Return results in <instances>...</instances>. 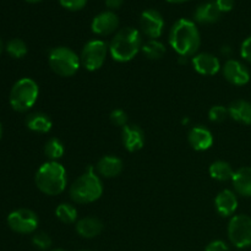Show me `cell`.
Returning a JSON list of instances; mask_svg holds the SVG:
<instances>
[{
    "mask_svg": "<svg viewBox=\"0 0 251 251\" xmlns=\"http://www.w3.org/2000/svg\"><path fill=\"white\" fill-rule=\"evenodd\" d=\"M169 44L179 56L196 55L201 46V36L195 22L179 19L169 31Z\"/></svg>",
    "mask_w": 251,
    "mask_h": 251,
    "instance_id": "obj_1",
    "label": "cell"
},
{
    "mask_svg": "<svg viewBox=\"0 0 251 251\" xmlns=\"http://www.w3.org/2000/svg\"><path fill=\"white\" fill-rule=\"evenodd\" d=\"M142 36L134 27H124L113 36L109 46V54L118 63H127L139 54L142 48Z\"/></svg>",
    "mask_w": 251,
    "mask_h": 251,
    "instance_id": "obj_2",
    "label": "cell"
},
{
    "mask_svg": "<svg viewBox=\"0 0 251 251\" xmlns=\"http://www.w3.org/2000/svg\"><path fill=\"white\" fill-rule=\"evenodd\" d=\"M34 181L39 191L48 196H55L63 193L68 184V176L63 164L48 161L37 171Z\"/></svg>",
    "mask_w": 251,
    "mask_h": 251,
    "instance_id": "obj_3",
    "label": "cell"
},
{
    "mask_svg": "<svg viewBox=\"0 0 251 251\" xmlns=\"http://www.w3.org/2000/svg\"><path fill=\"white\" fill-rule=\"evenodd\" d=\"M69 194L74 202L81 205L95 202L102 196L103 184L93 167H88L87 171L71 184Z\"/></svg>",
    "mask_w": 251,
    "mask_h": 251,
    "instance_id": "obj_4",
    "label": "cell"
},
{
    "mask_svg": "<svg viewBox=\"0 0 251 251\" xmlns=\"http://www.w3.org/2000/svg\"><path fill=\"white\" fill-rule=\"evenodd\" d=\"M39 96V87L34 80L24 77L17 81L10 91V105L16 112L24 113L36 104Z\"/></svg>",
    "mask_w": 251,
    "mask_h": 251,
    "instance_id": "obj_5",
    "label": "cell"
},
{
    "mask_svg": "<svg viewBox=\"0 0 251 251\" xmlns=\"http://www.w3.org/2000/svg\"><path fill=\"white\" fill-rule=\"evenodd\" d=\"M48 63L51 70L61 77H71L81 66L80 55L68 47H56L49 51Z\"/></svg>",
    "mask_w": 251,
    "mask_h": 251,
    "instance_id": "obj_6",
    "label": "cell"
},
{
    "mask_svg": "<svg viewBox=\"0 0 251 251\" xmlns=\"http://www.w3.org/2000/svg\"><path fill=\"white\" fill-rule=\"evenodd\" d=\"M109 46L102 39H92L83 46L80 54L81 66L87 71H97L105 63Z\"/></svg>",
    "mask_w": 251,
    "mask_h": 251,
    "instance_id": "obj_7",
    "label": "cell"
},
{
    "mask_svg": "<svg viewBox=\"0 0 251 251\" xmlns=\"http://www.w3.org/2000/svg\"><path fill=\"white\" fill-rule=\"evenodd\" d=\"M229 242L238 249L251 247V217L248 215H235L228 223Z\"/></svg>",
    "mask_w": 251,
    "mask_h": 251,
    "instance_id": "obj_8",
    "label": "cell"
},
{
    "mask_svg": "<svg viewBox=\"0 0 251 251\" xmlns=\"http://www.w3.org/2000/svg\"><path fill=\"white\" fill-rule=\"evenodd\" d=\"M38 216L28 208H19L7 216V225L10 229L19 234H31L38 227Z\"/></svg>",
    "mask_w": 251,
    "mask_h": 251,
    "instance_id": "obj_9",
    "label": "cell"
},
{
    "mask_svg": "<svg viewBox=\"0 0 251 251\" xmlns=\"http://www.w3.org/2000/svg\"><path fill=\"white\" fill-rule=\"evenodd\" d=\"M164 29V19L159 11L147 9L140 16V31L149 39H157Z\"/></svg>",
    "mask_w": 251,
    "mask_h": 251,
    "instance_id": "obj_10",
    "label": "cell"
},
{
    "mask_svg": "<svg viewBox=\"0 0 251 251\" xmlns=\"http://www.w3.org/2000/svg\"><path fill=\"white\" fill-rule=\"evenodd\" d=\"M226 80L234 86H244L250 81V71L247 65L235 59H228L222 66Z\"/></svg>",
    "mask_w": 251,
    "mask_h": 251,
    "instance_id": "obj_11",
    "label": "cell"
},
{
    "mask_svg": "<svg viewBox=\"0 0 251 251\" xmlns=\"http://www.w3.org/2000/svg\"><path fill=\"white\" fill-rule=\"evenodd\" d=\"M119 27V17L113 11H103L93 17L91 22V29L95 34L100 37L109 36L117 32Z\"/></svg>",
    "mask_w": 251,
    "mask_h": 251,
    "instance_id": "obj_12",
    "label": "cell"
},
{
    "mask_svg": "<svg viewBox=\"0 0 251 251\" xmlns=\"http://www.w3.org/2000/svg\"><path fill=\"white\" fill-rule=\"evenodd\" d=\"M196 73L203 76H213L222 69L220 59L211 53H199L191 58Z\"/></svg>",
    "mask_w": 251,
    "mask_h": 251,
    "instance_id": "obj_13",
    "label": "cell"
},
{
    "mask_svg": "<svg viewBox=\"0 0 251 251\" xmlns=\"http://www.w3.org/2000/svg\"><path fill=\"white\" fill-rule=\"evenodd\" d=\"M122 141L125 150L129 152L140 151L145 145L144 130L134 124L125 125L122 127Z\"/></svg>",
    "mask_w": 251,
    "mask_h": 251,
    "instance_id": "obj_14",
    "label": "cell"
},
{
    "mask_svg": "<svg viewBox=\"0 0 251 251\" xmlns=\"http://www.w3.org/2000/svg\"><path fill=\"white\" fill-rule=\"evenodd\" d=\"M188 140L190 146L195 151H207L213 145L212 132L202 125L191 127L188 134Z\"/></svg>",
    "mask_w": 251,
    "mask_h": 251,
    "instance_id": "obj_15",
    "label": "cell"
},
{
    "mask_svg": "<svg viewBox=\"0 0 251 251\" xmlns=\"http://www.w3.org/2000/svg\"><path fill=\"white\" fill-rule=\"evenodd\" d=\"M215 207L222 217H230L238 208V198L234 191L229 189L220 191L215 199Z\"/></svg>",
    "mask_w": 251,
    "mask_h": 251,
    "instance_id": "obj_16",
    "label": "cell"
},
{
    "mask_svg": "<svg viewBox=\"0 0 251 251\" xmlns=\"http://www.w3.org/2000/svg\"><path fill=\"white\" fill-rule=\"evenodd\" d=\"M96 171L100 176L107 179L115 178L123 171V161L115 156H104L97 162Z\"/></svg>",
    "mask_w": 251,
    "mask_h": 251,
    "instance_id": "obj_17",
    "label": "cell"
},
{
    "mask_svg": "<svg viewBox=\"0 0 251 251\" xmlns=\"http://www.w3.org/2000/svg\"><path fill=\"white\" fill-rule=\"evenodd\" d=\"M222 12L217 7L215 1H207L203 4L199 5L194 12V19L198 24L202 25H211L215 24L220 20Z\"/></svg>",
    "mask_w": 251,
    "mask_h": 251,
    "instance_id": "obj_18",
    "label": "cell"
},
{
    "mask_svg": "<svg viewBox=\"0 0 251 251\" xmlns=\"http://www.w3.org/2000/svg\"><path fill=\"white\" fill-rule=\"evenodd\" d=\"M103 230L102 221L97 217H83L76 222V232L85 239L98 237Z\"/></svg>",
    "mask_w": 251,
    "mask_h": 251,
    "instance_id": "obj_19",
    "label": "cell"
},
{
    "mask_svg": "<svg viewBox=\"0 0 251 251\" xmlns=\"http://www.w3.org/2000/svg\"><path fill=\"white\" fill-rule=\"evenodd\" d=\"M234 191L244 198H251V167H242L232 178Z\"/></svg>",
    "mask_w": 251,
    "mask_h": 251,
    "instance_id": "obj_20",
    "label": "cell"
},
{
    "mask_svg": "<svg viewBox=\"0 0 251 251\" xmlns=\"http://www.w3.org/2000/svg\"><path fill=\"white\" fill-rule=\"evenodd\" d=\"M229 117L244 125H251V103L245 100H237L228 107Z\"/></svg>",
    "mask_w": 251,
    "mask_h": 251,
    "instance_id": "obj_21",
    "label": "cell"
},
{
    "mask_svg": "<svg viewBox=\"0 0 251 251\" xmlns=\"http://www.w3.org/2000/svg\"><path fill=\"white\" fill-rule=\"evenodd\" d=\"M26 126L31 131L38 132V134H47L51 130L53 122L50 118L44 113H33L29 114L26 119Z\"/></svg>",
    "mask_w": 251,
    "mask_h": 251,
    "instance_id": "obj_22",
    "label": "cell"
},
{
    "mask_svg": "<svg viewBox=\"0 0 251 251\" xmlns=\"http://www.w3.org/2000/svg\"><path fill=\"white\" fill-rule=\"evenodd\" d=\"M210 176L212 179H216L218 181H227L232 180L234 176L232 166L226 161H216L210 166Z\"/></svg>",
    "mask_w": 251,
    "mask_h": 251,
    "instance_id": "obj_23",
    "label": "cell"
},
{
    "mask_svg": "<svg viewBox=\"0 0 251 251\" xmlns=\"http://www.w3.org/2000/svg\"><path fill=\"white\" fill-rule=\"evenodd\" d=\"M142 54L150 60H159L167 53V48L158 39H149L146 43L142 44Z\"/></svg>",
    "mask_w": 251,
    "mask_h": 251,
    "instance_id": "obj_24",
    "label": "cell"
},
{
    "mask_svg": "<svg viewBox=\"0 0 251 251\" xmlns=\"http://www.w3.org/2000/svg\"><path fill=\"white\" fill-rule=\"evenodd\" d=\"M55 216L60 222L65 223V225H71L77 221V210L71 203L64 202L55 208Z\"/></svg>",
    "mask_w": 251,
    "mask_h": 251,
    "instance_id": "obj_25",
    "label": "cell"
},
{
    "mask_svg": "<svg viewBox=\"0 0 251 251\" xmlns=\"http://www.w3.org/2000/svg\"><path fill=\"white\" fill-rule=\"evenodd\" d=\"M64 152H65L64 145L56 137L49 139L44 146V154L47 156V158H49V161L58 162V159H60L64 156Z\"/></svg>",
    "mask_w": 251,
    "mask_h": 251,
    "instance_id": "obj_26",
    "label": "cell"
},
{
    "mask_svg": "<svg viewBox=\"0 0 251 251\" xmlns=\"http://www.w3.org/2000/svg\"><path fill=\"white\" fill-rule=\"evenodd\" d=\"M27 46L22 39L12 38L7 42L6 51L11 58L14 59H22L27 54Z\"/></svg>",
    "mask_w": 251,
    "mask_h": 251,
    "instance_id": "obj_27",
    "label": "cell"
},
{
    "mask_svg": "<svg viewBox=\"0 0 251 251\" xmlns=\"http://www.w3.org/2000/svg\"><path fill=\"white\" fill-rule=\"evenodd\" d=\"M227 117H229V113H228V108H226L225 105H213L208 110V118L212 123H222L227 119Z\"/></svg>",
    "mask_w": 251,
    "mask_h": 251,
    "instance_id": "obj_28",
    "label": "cell"
},
{
    "mask_svg": "<svg viewBox=\"0 0 251 251\" xmlns=\"http://www.w3.org/2000/svg\"><path fill=\"white\" fill-rule=\"evenodd\" d=\"M32 243L39 250H48L51 247V238L47 233L38 232L32 238Z\"/></svg>",
    "mask_w": 251,
    "mask_h": 251,
    "instance_id": "obj_29",
    "label": "cell"
},
{
    "mask_svg": "<svg viewBox=\"0 0 251 251\" xmlns=\"http://www.w3.org/2000/svg\"><path fill=\"white\" fill-rule=\"evenodd\" d=\"M109 119L110 122H112L113 125H115V126H122L124 127L125 125H127V114L125 110L123 109H114L112 110V113H110L109 115Z\"/></svg>",
    "mask_w": 251,
    "mask_h": 251,
    "instance_id": "obj_30",
    "label": "cell"
},
{
    "mask_svg": "<svg viewBox=\"0 0 251 251\" xmlns=\"http://www.w3.org/2000/svg\"><path fill=\"white\" fill-rule=\"evenodd\" d=\"M61 6L69 11H78L82 10L87 4V0H59Z\"/></svg>",
    "mask_w": 251,
    "mask_h": 251,
    "instance_id": "obj_31",
    "label": "cell"
},
{
    "mask_svg": "<svg viewBox=\"0 0 251 251\" xmlns=\"http://www.w3.org/2000/svg\"><path fill=\"white\" fill-rule=\"evenodd\" d=\"M205 251H230L229 247L226 242L223 240H212L211 243H208L207 247H206Z\"/></svg>",
    "mask_w": 251,
    "mask_h": 251,
    "instance_id": "obj_32",
    "label": "cell"
},
{
    "mask_svg": "<svg viewBox=\"0 0 251 251\" xmlns=\"http://www.w3.org/2000/svg\"><path fill=\"white\" fill-rule=\"evenodd\" d=\"M240 55L244 60L251 63V36L248 37L240 47Z\"/></svg>",
    "mask_w": 251,
    "mask_h": 251,
    "instance_id": "obj_33",
    "label": "cell"
},
{
    "mask_svg": "<svg viewBox=\"0 0 251 251\" xmlns=\"http://www.w3.org/2000/svg\"><path fill=\"white\" fill-rule=\"evenodd\" d=\"M215 2L221 12L232 11L235 5V0H216Z\"/></svg>",
    "mask_w": 251,
    "mask_h": 251,
    "instance_id": "obj_34",
    "label": "cell"
},
{
    "mask_svg": "<svg viewBox=\"0 0 251 251\" xmlns=\"http://www.w3.org/2000/svg\"><path fill=\"white\" fill-rule=\"evenodd\" d=\"M104 2L105 6H107L110 11H113V10L119 9L123 5V2H124V0H104Z\"/></svg>",
    "mask_w": 251,
    "mask_h": 251,
    "instance_id": "obj_35",
    "label": "cell"
},
{
    "mask_svg": "<svg viewBox=\"0 0 251 251\" xmlns=\"http://www.w3.org/2000/svg\"><path fill=\"white\" fill-rule=\"evenodd\" d=\"M221 53L225 56H229L230 53H232V49H230L229 46H223L222 49H221Z\"/></svg>",
    "mask_w": 251,
    "mask_h": 251,
    "instance_id": "obj_36",
    "label": "cell"
},
{
    "mask_svg": "<svg viewBox=\"0 0 251 251\" xmlns=\"http://www.w3.org/2000/svg\"><path fill=\"white\" fill-rule=\"evenodd\" d=\"M166 1L171 2V4H181V2L190 1V0H166Z\"/></svg>",
    "mask_w": 251,
    "mask_h": 251,
    "instance_id": "obj_37",
    "label": "cell"
},
{
    "mask_svg": "<svg viewBox=\"0 0 251 251\" xmlns=\"http://www.w3.org/2000/svg\"><path fill=\"white\" fill-rule=\"evenodd\" d=\"M179 63L186 64V58H184V56H179Z\"/></svg>",
    "mask_w": 251,
    "mask_h": 251,
    "instance_id": "obj_38",
    "label": "cell"
},
{
    "mask_svg": "<svg viewBox=\"0 0 251 251\" xmlns=\"http://www.w3.org/2000/svg\"><path fill=\"white\" fill-rule=\"evenodd\" d=\"M25 1L29 2V4H37V2L42 1V0H25Z\"/></svg>",
    "mask_w": 251,
    "mask_h": 251,
    "instance_id": "obj_39",
    "label": "cell"
},
{
    "mask_svg": "<svg viewBox=\"0 0 251 251\" xmlns=\"http://www.w3.org/2000/svg\"><path fill=\"white\" fill-rule=\"evenodd\" d=\"M2 50H4V44H2V42H1V39H0V55H1V53H2Z\"/></svg>",
    "mask_w": 251,
    "mask_h": 251,
    "instance_id": "obj_40",
    "label": "cell"
},
{
    "mask_svg": "<svg viewBox=\"0 0 251 251\" xmlns=\"http://www.w3.org/2000/svg\"><path fill=\"white\" fill-rule=\"evenodd\" d=\"M2 136V126H1V123H0V139Z\"/></svg>",
    "mask_w": 251,
    "mask_h": 251,
    "instance_id": "obj_41",
    "label": "cell"
},
{
    "mask_svg": "<svg viewBox=\"0 0 251 251\" xmlns=\"http://www.w3.org/2000/svg\"><path fill=\"white\" fill-rule=\"evenodd\" d=\"M50 251H65L64 249H54V250H50Z\"/></svg>",
    "mask_w": 251,
    "mask_h": 251,
    "instance_id": "obj_42",
    "label": "cell"
},
{
    "mask_svg": "<svg viewBox=\"0 0 251 251\" xmlns=\"http://www.w3.org/2000/svg\"><path fill=\"white\" fill-rule=\"evenodd\" d=\"M80 251H91V250H88V249H82V250H80Z\"/></svg>",
    "mask_w": 251,
    "mask_h": 251,
    "instance_id": "obj_43",
    "label": "cell"
}]
</instances>
